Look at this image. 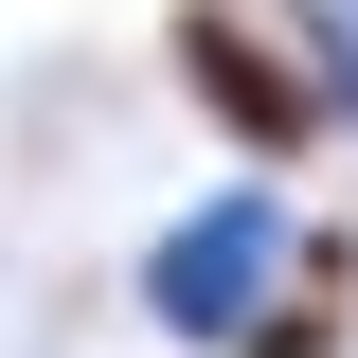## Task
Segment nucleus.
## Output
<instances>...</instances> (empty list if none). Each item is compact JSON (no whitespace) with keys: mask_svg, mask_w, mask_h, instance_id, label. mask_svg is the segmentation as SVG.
I'll use <instances>...</instances> for the list:
<instances>
[{"mask_svg":"<svg viewBox=\"0 0 358 358\" xmlns=\"http://www.w3.org/2000/svg\"><path fill=\"white\" fill-rule=\"evenodd\" d=\"M287 251H305V233H287V197H268V179H233V197H197V215L143 251V322H179V341H251L268 287H287Z\"/></svg>","mask_w":358,"mask_h":358,"instance_id":"obj_1","label":"nucleus"},{"mask_svg":"<svg viewBox=\"0 0 358 358\" xmlns=\"http://www.w3.org/2000/svg\"><path fill=\"white\" fill-rule=\"evenodd\" d=\"M179 72H197V108H215L233 143H268V162H287V143L322 126V90L287 72V54H268L251 18H179Z\"/></svg>","mask_w":358,"mask_h":358,"instance_id":"obj_2","label":"nucleus"}]
</instances>
